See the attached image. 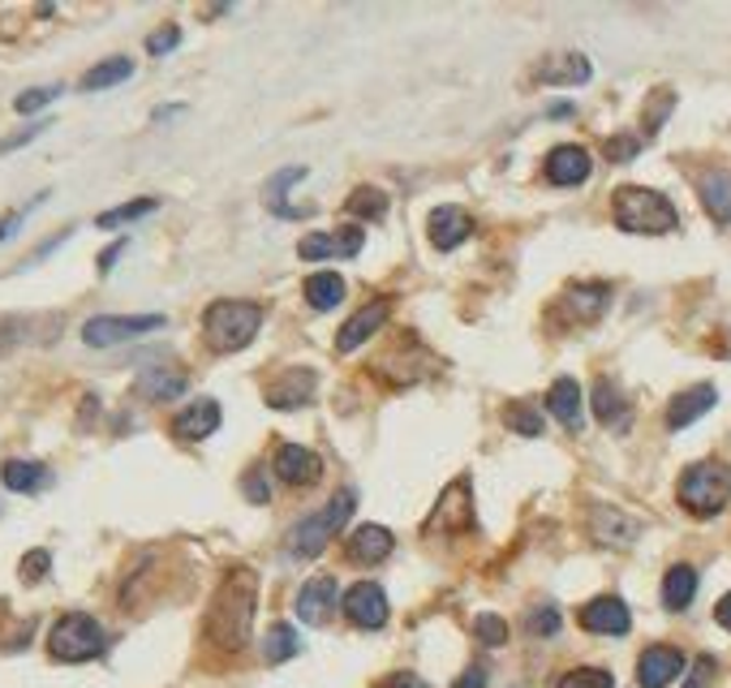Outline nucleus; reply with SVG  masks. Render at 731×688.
<instances>
[{"label":"nucleus","instance_id":"3","mask_svg":"<svg viewBox=\"0 0 731 688\" xmlns=\"http://www.w3.org/2000/svg\"><path fill=\"white\" fill-rule=\"evenodd\" d=\"M611 211H616V224L636 237H658V233H672L680 224L676 207L658 190H645V186H620Z\"/></svg>","mask_w":731,"mask_h":688},{"label":"nucleus","instance_id":"48","mask_svg":"<svg viewBox=\"0 0 731 688\" xmlns=\"http://www.w3.org/2000/svg\"><path fill=\"white\" fill-rule=\"evenodd\" d=\"M452 688H487V667H469Z\"/></svg>","mask_w":731,"mask_h":688},{"label":"nucleus","instance_id":"18","mask_svg":"<svg viewBox=\"0 0 731 688\" xmlns=\"http://www.w3.org/2000/svg\"><path fill=\"white\" fill-rule=\"evenodd\" d=\"M427 233H431V246L435 249H456L465 237H474V220H469V211H461V207L447 202V207L431 211Z\"/></svg>","mask_w":731,"mask_h":688},{"label":"nucleus","instance_id":"7","mask_svg":"<svg viewBox=\"0 0 731 688\" xmlns=\"http://www.w3.org/2000/svg\"><path fill=\"white\" fill-rule=\"evenodd\" d=\"M168 319L164 314H96L82 323V341L91 348H112V344H125L146 332H159Z\"/></svg>","mask_w":731,"mask_h":688},{"label":"nucleus","instance_id":"43","mask_svg":"<svg viewBox=\"0 0 731 688\" xmlns=\"http://www.w3.org/2000/svg\"><path fill=\"white\" fill-rule=\"evenodd\" d=\"M715 672H719V663H715L710 654H701V658L693 663V676H688V685H684V688H710Z\"/></svg>","mask_w":731,"mask_h":688},{"label":"nucleus","instance_id":"24","mask_svg":"<svg viewBox=\"0 0 731 688\" xmlns=\"http://www.w3.org/2000/svg\"><path fill=\"white\" fill-rule=\"evenodd\" d=\"M589 74H594V65L585 60L582 52H564V56H555V60H546V65L538 69V82H551V87H582V82H589Z\"/></svg>","mask_w":731,"mask_h":688},{"label":"nucleus","instance_id":"25","mask_svg":"<svg viewBox=\"0 0 731 688\" xmlns=\"http://www.w3.org/2000/svg\"><path fill=\"white\" fill-rule=\"evenodd\" d=\"M594 418L611 431H624L629 426V400L616 388V379H598L594 384Z\"/></svg>","mask_w":731,"mask_h":688},{"label":"nucleus","instance_id":"31","mask_svg":"<svg viewBox=\"0 0 731 688\" xmlns=\"http://www.w3.org/2000/svg\"><path fill=\"white\" fill-rule=\"evenodd\" d=\"M306 301H310L314 310H332V306H341L344 280L336 276V271H314V276L306 280Z\"/></svg>","mask_w":731,"mask_h":688},{"label":"nucleus","instance_id":"1","mask_svg":"<svg viewBox=\"0 0 731 688\" xmlns=\"http://www.w3.org/2000/svg\"><path fill=\"white\" fill-rule=\"evenodd\" d=\"M254 607H258V581L250 568H233L220 590L211 598V611H207V637L215 650H229L237 654L250 641V629H254Z\"/></svg>","mask_w":731,"mask_h":688},{"label":"nucleus","instance_id":"8","mask_svg":"<svg viewBox=\"0 0 731 688\" xmlns=\"http://www.w3.org/2000/svg\"><path fill=\"white\" fill-rule=\"evenodd\" d=\"M344 615L353 629H384L388 624V593L379 581H357L353 590L344 593Z\"/></svg>","mask_w":731,"mask_h":688},{"label":"nucleus","instance_id":"30","mask_svg":"<svg viewBox=\"0 0 731 688\" xmlns=\"http://www.w3.org/2000/svg\"><path fill=\"white\" fill-rule=\"evenodd\" d=\"M0 482H4L9 491L31 495V491H40V487L48 482V469H44V465H35V460H4V465H0Z\"/></svg>","mask_w":731,"mask_h":688},{"label":"nucleus","instance_id":"13","mask_svg":"<svg viewBox=\"0 0 731 688\" xmlns=\"http://www.w3.org/2000/svg\"><path fill=\"white\" fill-rule=\"evenodd\" d=\"M314 370H285V375H276L267 388H263V400L272 404V409H280V413H289V409H301V404H310L314 400Z\"/></svg>","mask_w":731,"mask_h":688},{"label":"nucleus","instance_id":"4","mask_svg":"<svg viewBox=\"0 0 731 688\" xmlns=\"http://www.w3.org/2000/svg\"><path fill=\"white\" fill-rule=\"evenodd\" d=\"M263 328L258 301H211L202 314V336L215 353H242Z\"/></svg>","mask_w":731,"mask_h":688},{"label":"nucleus","instance_id":"29","mask_svg":"<svg viewBox=\"0 0 731 688\" xmlns=\"http://www.w3.org/2000/svg\"><path fill=\"white\" fill-rule=\"evenodd\" d=\"M701 202H706V211L719 220V224H731V173L723 168H715V173H706L701 177Z\"/></svg>","mask_w":731,"mask_h":688},{"label":"nucleus","instance_id":"32","mask_svg":"<svg viewBox=\"0 0 731 688\" xmlns=\"http://www.w3.org/2000/svg\"><path fill=\"white\" fill-rule=\"evenodd\" d=\"M125 78H134L130 56H112V60H103V65L82 74V91H108V87H117V82H125Z\"/></svg>","mask_w":731,"mask_h":688},{"label":"nucleus","instance_id":"14","mask_svg":"<svg viewBox=\"0 0 731 688\" xmlns=\"http://www.w3.org/2000/svg\"><path fill=\"white\" fill-rule=\"evenodd\" d=\"M336 602H341L336 581H332V577H314V581H306L301 593H297V620H301V624H310V629H319V624H328V620H332Z\"/></svg>","mask_w":731,"mask_h":688},{"label":"nucleus","instance_id":"27","mask_svg":"<svg viewBox=\"0 0 731 688\" xmlns=\"http://www.w3.org/2000/svg\"><path fill=\"white\" fill-rule=\"evenodd\" d=\"M546 409H551L568 431H582V384H577V379H555L551 392H546Z\"/></svg>","mask_w":731,"mask_h":688},{"label":"nucleus","instance_id":"21","mask_svg":"<svg viewBox=\"0 0 731 688\" xmlns=\"http://www.w3.org/2000/svg\"><path fill=\"white\" fill-rule=\"evenodd\" d=\"M391 546H396V539H391L384 525H357L353 534H348V542H344V555H348V564H384L391 555Z\"/></svg>","mask_w":731,"mask_h":688},{"label":"nucleus","instance_id":"19","mask_svg":"<svg viewBox=\"0 0 731 688\" xmlns=\"http://www.w3.org/2000/svg\"><path fill=\"white\" fill-rule=\"evenodd\" d=\"M589 534H594V542L620 551V546H633L641 525H636L629 512H620V508H594L589 512Z\"/></svg>","mask_w":731,"mask_h":688},{"label":"nucleus","instance_id":"17","mask_svg":"<svg viewBox=\"0 0 731 688\" xmlns=\"http://www.w3.org/2000/svg\"><path fill=\"white\" fill-rule=\"evenodd\" d=\"M589 168H594L589 151L573 147V143L555 147L546 159H542V173H546V181H551V186H582L585 177H589Z\"/></svg>","mask_w":731,"mask_h":688},{"label":"nucleus","instance_id":"45","mask_svg":"<svg viewBox=\"0 0 731 688\" xmlns=\"http://www.w3.org/2000/svg\"><path fill=\"white\" fill-rule=\"evenodd\" d=\"M245 499H250V503H267V499H272V487H267V482H263V474H258V469H250V474H245Z\"/></svg>","mask_w":731,"mask_h":688},{"label":"nucleus","instance_id":"11","mask_svg":"<svg viewBox=\"0 0 731 688\" xmlns=\"http://www.w3.org/2000/svg\"><path fill=\"white\" fill-rule=\"evenodd\" d=\"M680 672H684V654L676 645H650V650L636 658V685L641 688L676 685Z\"/></svg>","mask_w":731,"mask_h":688},{"label":"nucleus","instance_id":"2","mask_svg":"<svg viewBox=\"0 0 731 688\" xmlns=\"http://www.w3.org/2000/svg\"><path fill=\"white\" fill-rule=\"evenodd\" d=\"M353 508H357V491H353V487H341L319 512H310L306 521H297L289 530V559H319V555L332 546V539L348 525Z\"/></svg>","mask_w":731,"mask_h":688},{"label":"nucleus","instance_id":"41","mask_svg":"<svg viewBox=\"0 0 731 688\" xmlns=\"http://www.w3.org/2000/svg\"><path fill=\"white\" fill-rule=\"evenodd\" d=\"M636 151H641V134H616V138H607V159H616V164L633 159Z\"/></svg>","mask_w":731,"mask_h":688},{"label":"nucleus","instance_id":"50","mask_svg":"<svg viewBox=\"0 0 731 688\" xmlns=\"http://www.w3.org/2000/svg\"><path fill=\"white\" fill-rule=\"evenodd\" d=\"M121 249H125V237H121V242H117L112 249H103V254H99V271H108V267L121 258Z\"/></svg>","mask_w":731,"mask_h":688},{"label":"nucleus","instance_id":"16","mask_svg":"<svg viewBox=\"0 0 731 688\" xmlns=\"http://www.w3.org/2000/svg\"><path fill=\"white\" fill-rule=\"evenodd\" d=\"M362 242H366V233L362 229H336V233H314V237H306L297 254L306 258V263H319V258H353V254H362Z\"/></svg>","mask_w":731,"mask_h":688},{"label":"nucleus","instance_id":"9","mask_svg":"<svg viewBox=\"0 0 731 688\" xmlns=\"http://www.w3.org/2000/svg\"><path fill=\"white\" fill-rule=\"evenodd\" d=\"M474 525V495L469 482H452L447 491L439 495L435 517L427 521V534H456V530H469Z\"/></svg>","mask_w":731,"mask_h":688},{"label":"nucleus","instance_id":"20","mask_svg":"<svg viewBox=\"0 0 731 688\" xmlns=\"http://www.w3.org/2000/svg\"><path fill=\"white\" fill-rule=\"evenodd\" d=\"M220 431V404L215 400H195L173 418V435L181 443H202Z\"/></svg>","mask_w":731,"mask_h":688},{"label":"nucleus","instance_id":"5","mask_svg":"<svg viewBox=\"0 0 731 688\" xmlns=\"http://www.w3.org/2000/svg\"><path fill=\"white\" fill-rule=\"evenodd\" d=\"M676 499L693 517H719L731 499V469L723 460H697V465H688L680 487H676Z\"/></svg>","mask_w":731,"mask_h":688},{"label":"nucleus","instance_id":"39","mask_svg":"<svg viewBox=\"0 0 731 688\" xmlns=\"http://www.w3.org/2000/svg\"><path fill=\"white\" fill-rule=\"evenodd\" d=\"M474 637L483 641V645H503L508 641V624L499 615H478L474 620Z\"/></svg>","mask_w":731,"mask_h":688},{"label":"nucleus","instance_id":"51","mask_svg":"<svg viewBox=\"0 0 731 688\" xmlns=\"http://www.w3.org/2000/svg\"><path fill=\"white\" fill-rule=\"evenodd\" d=\"M728 357H731V332H728Z\"/></svg>","mask_w":731,"mask_h":688},{"label":"nucleus","instance_id":"42","mask_svg":"<svg viewBox=\"0 0 731 688\" xmlns=\"http://www.w3.org/2000/svg\"><path fill=\"white\" fill-rule=\"evenodd\" d=\"M48 568H52V555L48 551H31L26 559H22V581H40V577H48Z\"/></svg>","mask_w":731,"mask_h":688},{"label":"nucleus","instance_id":"12","mask_svg":"<svg viewBox=\"0 0 731 688\" xmlns=\"http://www.w3.org/2000/svg\"><path fill=\"white\" fill-rule=\"evenodd\" d=\"M607 297H611V289H607V285H573L568 293L555 301V314H564L573 328H585V323L602 319V310H607Z\"/></svg>","mask_w":731,"mask_h":688},{"label":"nucleus","instance_id":"44","mask_svg":"<svg viewBox=\"0 0 731 688\" xmlns=\"http://www.w3.org/2000/svg\"><path fill=\"white\" fill-rule=\"evenodd\" d=\"M177 44H181V31H177V26H164L159 35L146 40V52H151V56H164V52H173Z\"/></svg>","mask_w":731,"mask_h":688},{"label":"nucleus","instance_id":"49","mask_svg":"<svg viewBox=\"0 0 731 688\" xmlns=\"http://www.w3.org/2000/svg\"><path fill=\"white\" fill-rule=\"evenodd\" d=\"M715 620H719V624H723V629L731 633V590L719 598V607H715Z\"/></svg>","mask_w":731,"mask_h":688},{"label":"nucleus","instance_id":"6","mask_svg":"<svg viewBox=\"0 0 731 688\" xmlns=\"http://www.w3.org/2000/svg\"><path fill=\"white\" fill-rule=\"evenodd\" d=\"M103 645H108V637H103L99 620L82 615V611L60 615L48 633V654L56 663H91L103 654Z\"/></svg>","mask_w":731,"mask_h":688},{"label":"nucleus","instance_id":"36","mask_svg":"<svg viewBox=\"0 0 731 688\" xmlns=\"http://www.w3.org/2000/svg\"><path fill=\"white\" fill-rule=\"evenodd\" d=\"M348 211H353V215H366V220H384V215H388V195H379V190H357V195L348 198Z\"/></svg>","mask_w":731,"mask_h":688},{"label":"nucleus","instance_id":"23","mask_svg":"<svg viewBox=\"0 0 731 688\" xmlns=\"http://www.w3.org/2000/svg\"><path fill=\"white\" fill-rule=\"evenodd\" d=\"M715 400H719V392L710 388V384H697V388H688V392H680L672 404H667V426L672 431H684V426H693L697 418H706L710 409H715Z\"/></svg>","mask_w":731,"mask_h":688},{"label":"nucleus","instance_id":"33","mask_svg":"<svg viewBox=\"0 0 731 688\" xmlns=\"http://www.w3.org/2000/svg\"><path fill=\"white\" fill-rule=\"evenodd\" d=\"M292 654H301V641H297V629L292 624H272L267 637H263V658L267 663H289Z\"/></svg>","mask_w":731,"mask_h":688},{"label":"nucleus","instance_id":"35","mask_svg":"<svg viewBox=\"0 0 731 688\" xmlns=\"http://www.w3.org/2000/svg\"><path fill=\"white\" fill-rule=\"evenodd\" d=\"M503 426L517 431V435H525V440H538L542 435V413L530 409V404H508L503 409Z\"/></svg>","mask_w":731,"mask_h":688},{"label":"nucleus","instance_id":"26","mask_svg":"<svg viewBox=\"0 0 731 688\" xmlns=\"http://www.w3.org/2000/svg\"><path fill=\"white\" fill-rule=\"evenodd\" d=\"M134 392L151 400V404H164V400H177V396L186 392V375L181 370H164V366H151L139 375V384H134Z\"/></svg>","mask_w":731,"mask_h":688},{"label":"nucleus","instance_id":"22","mask_svg":"<svg viewBox=\"0 0 731 688\" xmlns=\"http://www.w3.org/2000/svg\"><path fill=\"white\" fill-rule=\"evenodd\" d=\"M388 323V301H370V306H362L348 323H344L341 332H336V348L341 353H353V348H362V344L370 341L379 328Z\"/></svg>","mask_w":731,"mask_h":688},{"label":"nucleus","instance_id":"15","mask_svg":"<svg viewBox=\"0 0 731 688\" xmlns=\"http://www.w3.org/2000/svg\"><path fill=\"white\" fill-rule=\"evenodd\" d=\"M276 478H285L289 487H310L323 478V460L301 443H280L276 447Z\"/></svg>","mask_w":731,"mask_h":688},{"label":"nucleus","instance_id":"10","mask_svg":"<svg viewBox=\"0 0 731 688\" xmlns=\"http://www.w3.org/2000/svg\"><path fill=\"white\" fill-rule=\"evenodd\" d=\"M582 629L585 633H598V637H624L633 629V615H629L624 598L602 593V598H594V602L582 607Z\"/></svg>","mask_w":731,"mask_h":688},{"label":"nucleus","instance_id":"37","mask_svg":"<svg viewBox=\"0 0 731 688\" xmlns=\"http://www.w3.org/2000/svg\"><path fill=\"white\" fill-rule=\"evenodd\" d=\"M555 688H616V680H611V672H602V667H577V672H568Z\"/></svg>","mask_w":731,"mask_h":688},{"label":"nucleus","instance_id":"38","mask_svg":"<svg viewBox=\"0 0 731 688\" xmlns=\"http://www.w3.org/2000/svg\"><path fill=\"white\" fill-rule=\"evenodd\" d=\"M560 624H564V620H560V611H555L551 602L530 611V633H534V637H555V633H560Z\"/></svg>","mask_w":731,"mask_h":688},{"label":"nucleus","instance_id":"34","mask_svg":"<svg viewBox=\"0 0 731 688\" xmlns=\"http://www.w3.org/2000/svg\"><path fill=\"white\" fill-rule=\"evenodd\" d=\"M159 202L155 198H134V202H125V207H112V211H103L96 224L99 229H121V224H130V220H143V215H151Z\"/></svg>","mask_w":731,"mask_h":688},{"label":"nucleus","instance_id":"46","mask_svg":"<svg viewBox=\"0 0 731 688\" xmlns=\"http://www.w3.org/2000/svg\"><path fill=\"white\" fill-rule=\"evenodd\" d=\"M40 134H44V125H35V130H22L18 138H4V143H0V155H9V151H18V147H26V143H35Z\"/></svg>","mask_w":731,"mask_h":688},{"label":"nucleus","instance_id":"40","mask_svg":"<svg viewBox=\"0 0 731 688\" xmlns=\"http://www.w3.org/2000/svg\"><path fill=\"white\" fill-rule=\"evenodd\" d=\"M56 96H60V87H35V91H22V96L13 99V108H18V112H40V108H48Z\"/></svg>","mask_w":731,"mask_h":688},{"label":"nucleus","instance_id":"47","mask_svg":"<svg viewBox=\"0 0 731 688\" xmlns=\"http://www.w3.org/2000/svg\"><path fill=\"white\" fill-rule=\"evenodd\" d=\"M379 688H427V680H418L413 672H396V676H388Z\"/></svg>","mask_w":731,"mask_h":688},{"label":"nucleus","instance_id":"28","mask_svg":"<svg viewBox=\"0 0 731 688\" xmlns=\"http://www.w3.org/2000/svg\"><path fill=\"white\" fill-rule=\"evenodd\" d=\"M693 598H697V568L672 564L667 577H663V607H667V611H688Z\"/></svg>","mask_w":731,"mask_h":688}]
</instances>
